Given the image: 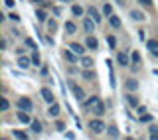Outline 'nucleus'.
Masks as SVG:
<instances>
[{"label": "nucleus", "instance_id": "f257e3e1", "mask_svg": "<svg viewBox=\"0 0 158 140\" xmlns=\"http://www.w3.org/2000/svg\"><path fill=\"white\" fill-rule=\"evenodd\" d=\"M89 130L95 132V134H101L103 130H107V126L101 118H93V121H89Z\"/></svg>", "mask_w": 158, "mask_h": 140}, {"label": "nucleus", "instance_id": "f03ea898", "mask_svg": "<svg viewBox=\"0 0 158 140\" xmlns=\"http://www.w3.org/2000/svg\"><path fill=\"white\" fill-rule=\"evenodd\" d=\"M16 107L24 109V111H30V113L34 111V103H32V99H28V97H20L16 101Z\"/></svg>", "mask_w": 158, "mask_h": 140}, {"label": "nucleus", "instance_id": "7ed1b4c3", "mask_svg": "<svg viewBox=\"0 0 158 140\" xmlns=\"http://www.w3.org/2000/svg\"><path fill=\"white\" fill-rule=\"evenodd\" d=\"M69 89H71V93H73V97L77 99V101H85V93H83V89L81 87H77L73 81H69Z\"/></svg>", "mask_w": 158, "mask_h": 140}, {"label": "nucleus", "instance_id": "20e7f679", "mask_svg": "<svg viewBox=\"0 0 158 140\" xmlns=\"http://www.w3.org/2000/svg\"><path fill=\"white\" fill-rule=\"evenodd\" d=\"M61 56H63V59H65V61H69V63H75L77 59H79V56H77L75 51H73L71 47H69V49H63Z\"/></svg>", "mask_w": 158, "mask_h": 140}, {"label": "nucleus", "instance_id": "39448f33", "mask_svg": "<svg viewBox=\"0 0 158 140\" xmlns=\"http://www.w3.org/2000/svg\"><path fill=\"white\" fill-rule=\"evenodd\" d=\"M30 111H24V109H18V121L22 122V124H30L32 122V117L28 114Z\"/></svg>", "mask_w": 158, "mask_h": 140}, {"label": "nucleus", "instance_id": "423d86ee", "mask_svg": "<svg viewBox=\"0 0 158 140\" xmlns=\"http://www.w3.org/2000/svg\"><path fill=\"white\" fill-rule=\"evenodd\" d=\"M117 59H118V65H121V67H128V65L132 63V59L128 57L125 51H121V53H118V56H117Z\"/></svg>", "mask_w": 158, "mask_h": 140}, {"label": "nucleus", "instance_id": "0eeeda50", "mask_svg": "<svg viewBox=\"0 0 158 140\" xmlns=\"http://www.w3.org/2000/svg\"><path fill=\"white\" fill-rule=\"evenodd\" d=\"M95 24H97V22H95V20H93L91 16H87L85 20H83V30H85V32H87V34H91V32H93V30H95Z\"/></svg>", "mask_w": 158, "mask_h": 140}, {"label": "nucleus", "instance_id": "6e6552de", "mask_svg": "<svg viewBox=\"0 0 158 140\" xmlns=\"http://www.w3.org/2000/svg\"><path fill=\"white\" fill-rule=\"evenodd\" d=\"M128 16H131L132 22H144V20H146V16L140 12V10H131V12H128Z\"/></svg>", "mask_w": 158, "mask_h": 140}, {"label": "nucleus", "instance_id": "1a4fd4ad", "mask_svg": "<svg viewBox=\"0 0 158 140\" xmlns=\"http://www.w3.org/2000/svg\"><path fill=\"white\" fill-rule=\"evenodd\" d=\"M93 113H95L97 117H103V114H105V103H103L101 99H97V103L93 105Z\"/></svg>", "mask_w": 158, "mask_h": 140}, {"label": "nucleus", "instance_id": "9d476101", "mask_svg": "<svg viewBox=\"0 0 158 140\" xmlns=\"http://www.w3.org/2000/svg\"><path fill=\"white\" fill-rule=\"evenodd\" d=\"M87 16H91L97 24H101V12H99L95 6H89V8H87Z\"/></svg>", "mask_w": 158, "mask_h": 140}, {"label": "nucleus", "instance_id": "9b49d317", "mask_svg": "<svg viewBox=\"0 0 158 140\" xmlns=\"http://www.w3.org/2000/svg\"><path fill=\"white\" fill-rule=\"evenodd\" d=\"M30 65H32V57L18 56V67H20V69H28Z\"/></svg>", "mask_w": 158, "mask_h": 140}, {"label": "nucleus", "instance_id": "f8f14e48", "mask_svg": "<svg viewBox=\"0 0 158 140\" xmlns=\"http://www.w3.org/2000/svg\"><path fill=\"white\" fill-rule=\"evenodd\" d=\"M85 46L91 49V51H97L99 49V42H97V38H93V36H87V39H85Z\"/></svg>", "mask_w": 158, "mask_h": 140}, {"label": "nucleus", "instance_id": "ddd939ff", "mask_svg": "<svg viewBox=\"0 0 158 140\" xmlns=\"http://www.w3.org/2000/svg\"><path fill=\"white\" fill-rule=\"evenodd\" d=\"M40 93H42V97H44V101H46L48 105H52L53 101H56V99H53V93H52V91H49V89H48V87H44V89H42V91H40Z\"/></svg>", "mask_w": 158, "mask_h": 140}, {"label": "nucleus", "instance_id": "4468645a", "mask_svg": "<svg viewBox=\"0 0 158 140\" xmlns=\"http://www.w3.org/2000/svg\"><path fill=\"white\" fill-rule=\"evenodd\" d=\"M69 47H71L73 51L77 53V56H83V53H85V47H87V46H83V43H77V42H71V43H69Z\"/></svg>", "mask_w": 158, "mask_h": 140}, {"label": "nucleus", "instance_id": "2eb2a0df", "mask_svg": "<svg viewBox=\"0 0 158 140\" xmlns=\"http://www.w3.org/2000/svg\"><path fill=\"white\" fill-rule=\"evenodd\" d=\"M146 47L152 56H158V39H148L146 42Z\"/></svg>", "mask_w": 158, "mask_h": 140}, {"label": "nucleus", "instance_id": "dca6fc26", "mask_svg": "<svg viewBox=\"0 0 158 140\" xmlns=\"http://www.w3.org/2000/svg\"><path fill=\"white\" fill-rule=\"evenodd\" d=\"M131 59H132V63H131V69H132V71H136V69H138V63H140V53H138V51H132Z\"/></svg>", "mask_w": 158, "mask_h": 140}, {"label": "nucleus", "instance_id": "f3484780", "mask_svg": "<svg viewBox=\"0 0 158 140\" xmlns=\"http://www.w3.org/2000/svg\"><path fill=\"white\" fill-rule=\"evenodd\" d=\"M59 111H61V109H59V105L52 103V105H49V109H48V114H49V117H53V118H56V117H59Z\"/></svg>", "mask_w": 158, "mask_h": 140}, {"label": "nucleus", "instance_id": "a211bd4d", "mask_svg": "<svg viewBox=\"0 0 158 140\" xmlns=\"http://www.w3.org/2000/svg\"><path fill=\"white\" fill-rule=\"evenodd\" d=\"M81 65L85 67V69H93V65H95V61H93V57H87V56H83V57H81Z\"/></svg>", "mask_w": 158, "mask_h": 140}, {"label": "nucleus", "instance_id": "6ab92c4d", "mask_svg": "<svg viewBox=\"0 0 158 140\" xmlns=\"http://www.w3.org/2000/svg\"><path fill=\"white\" fill-rule=\"evenodd\" d=\"M109 24H111L113 28H121V18L115 16V14H111V16H109Z\"/></svg>", "mask_w": 158, "mask_h": 140}, {"label": "nucleus", "instance_id": "aec40b11", "mask_svg": "<svg viewBox=\"0 0 158 140\" xmlns=\"http://www.w3.org/2000/svg\"><path fill=\"white\" fill-rule=\"evenodd\" d=\"M95 71H93V69H85V71H83V79H87V81H95Z\"/></svg>", "mask_w": 158, "mask_h": 140}, {"label": "nucleus", "instance_id": "412c9836", "mask_svg": "<svg viewBox=\"0 0 158 140\" xmlns=\"http://www.w3.org/2000/svg\"><path fill=\"white\" fill-rule=\"evenodd\" d=\"M127 89H128V91H136V89H138V81H136V79H127Z\"/></svg>", "mask_w": 158, "mask_h": 140}, {"label": "nucleus", "instance_id": "4be33fe9", "mask_svg": "<svg viewBox=\"0 0 158 140\" xmlns=\"http://www.w3.org/2000/svg\"><path fill=\"white\" fill-rule=\"evenodd\" d=\"M30 126H32V130L36 132V134H40V132H42V122H40V121H36V118H34V121L30 122Z\"/></svg>", "mask_w": 158, "mask_h": 140}, {"label": "nucleus", "instance_id": "5701e85b", "mask_svg": "<svg viewBox=\"0 0 158 140\" xmlns=\"http://www.w3.org/2000/svg\"><path fill=\"white\" fill-rule=\"evenodd\" d=\"M125 99H127V103L131 105V107H138V99H136V97H135V95H132V93H128Z\"/></svg>", "mask_w": 158, "mask_h": 140}, {"label": "nucleus", "instance_id": "b1692460", "mask_svg": "<svg viewBox=\"0 0 158 140\" xmlns=\"http://www.w3.org/2000/svg\"><path fill=\"white\" fill-rule=\"evenodd\" d=\"M107 136H109V138H118L117 126H109V128H107Z\"/></svg>", "mask_w": 158, "mask_h": 140}, {"label": "nucleus", "instance_id": "393cba45", "mask_svg": "<svg viewBox=\"0 0 158 140\" xmlns=\"http://www.w3.org/2000/svg\"><path fill=\"white\" fill-rule=\"evenodd\" d=\"M138 121H140V122H152V114L142 113V114H138Z\"/></svg>", "mask_w": 158, "mask_h": 140}, {"label": "nucleus", "instance_id": "a878e982", "mask_svg": "<svg viewBox=\"0 0 158 140\" xmlns=\"http://www.w3.org/2000/svg\"><path fill=\"white\" fill-rule=\"evenodd\" d=\"M71 12H73V16H83V8L79 6V4H73V6H71Z\"/></svg>", "mask_w": 158, "mask_h": 140}, {"label": "nucleus", "instance_id": "bb28decb", "mask_svg": "<svg viewBox=\"0 0 158 140\" xmlns=\"http://www.w3.org/2000/svg\"><path fill=\"white\" fill-rule=\"evenodd\" d=\"M65 32H67V34H75V32H77L75 24H73V22H65Z\"/></svg>", "mask_w": 158, "mask_h": 140}, {"label": "nucleus", "instance_id": "cd10ccee", "mask_svg": "<svg viewBox=\"0 0 158 140\" xmlns=\"http://www.w3.org/2000/svg\"><path fill=\"white\" fill-rule=\"evenodd\" d=\"M26 46H28V47H32V51H38V43L34 42L32 38H26Z\"/></svg>", "mask_w": 158, "mask_h": 140}, {"label": "nucleus", "instance_id": "c85d7f7f", "mask_svg": "<svg viewBox=\"0 0 158 140\" xmlns=\"http://www.w3.org/2000/svg\"><path fill=\"white\" fill-rule=\"evenodd\" d=\"M107 43H109V47H111V49H115L117 47V38L115 36H107Z\"/></svg>", "mask_w": 158, "mask_h": 140}, {"label": "nucleus", "instance_id": "c756f323", "mask_svg": "<svg viewBox=\"0 0 158 140\" xmlns=\"http://www.w3.org/2000/svg\"><path fill=\"white\" fill-rule=\"evenodd\" d=\"M12 136H14V138H20V140H26V138H28V134H26V132H22V130H14V132H12Z\"/></svg>", "mask_w": 158, "mask_h": 140}, {"label": "nucleus", "instance_id": "7c9ffc66", "mask_svg": "<svg viewBox=\"0 0 158 140\" xmlns=\"http://www.w3.org/2000/svg\"><path fill=\"white\" fill-rule=\"evenodd\" d=\"M10 109V103H8V99H0V111H4L6 113Z\"/></svg>", "mask_w": 158, "mask_h": 140}, {"label": "nucleus", "instance_id": "2f4dec72", "mask_svg": "<svg viewBox=\"0 0 158 140\" xmlns=\"http://www.w3.org/2000/svg\"><path fill=\"white\" fill-rule=\"evenodd\" d=\"M48 28H49V32H56V30H57V22L48 18Z\"/></svg>", "mask_w": 158, "mask_h": 140}, {"label": "nucleus", "instance_id": "473e14b6", "mask_svg": "<svg viewBox=\"0 0 158 140\" xmlns=\"http://www.w3.org/2000/svg\"><path fill=\"white\" fill-rule=\"evenodd\" d=\"M36 16H38L40 22H48V16H46V12H44V10H38V12H36Z\"/></svg>", "mask_w": 158, "mask_h": 140}, {"label": "nucleus", "instance_id": "72a5a7b5", "mask_svg": "<svg viewBox=\"0 0 158 140\" xmlns=\"http://www.w3.org/2000/svg\"><path fill=\"white\" fill-rule=\"evenodd\" d=\"M97 99H99V97H95V95H93V97H89L87 101H83V103H85V107H93V105L97 103Z\"/></svg>", "mask_w": 158, "mask_h": 140}, {"label": "nucleus", "instance_id": "f704fd0d", "mask_svg": "<svg viewBox=\"0 0 158 140\" xmlns=\"http://www.w3.org/2000/svg\"><path fill=\"white\" fill-rule=\"evenodd\" d=\"M103 14H105V16H111V14H113V6H111V4H105V6H103Z\"/></svg>", "mask_w": 158, "mask_h": 140}, {"label": "nucleus", "instance_id": "c9c22d12", "mask_svg": "<svg viewBox=\"0 0 158 140\" xmlns=\"http://www.w3.org/2000/svg\"><path fill=\"white\" fill-rule=\"evenodd\" d=\"M150 138H158V126H150Z\"/></svg>", "mask_w": 158, "mask_h": 140}, {"label": "nucleus", "instance_id": "e433bc0d", "mask_svg": "<svg viewBox=\"0 0 158 140\" xmlns=\"http://www.w3.org/2000/svg\"><path fill=\"white\" fill-rule=\"evenodd\" d=\"M32 63H34V65H40V56H38V51L32 53Z\"/></svg>", "mask_w": 158, "mask_h": 140}, {"label": "nucleus", "instance_id": "4c0bfd02", "mask_svg": "<svg viewBox=\"0 0 158 140\" xmlns=\"http://www.w3.org/2000/svg\"><path fill=\"white\" fill-rule=\"evenodd\" d=\"M56 128H57V130H59V132H63V130H65V122H61V121H57V122H56Z\"/></svg>", "mask_w": 158, "mask_h": 140}, {"label": "nucleus", "instance_id": "58836bf2", "mask_svg": "<svg viewBox=\"0 0 158 140\" xmlns=\"http://www.w3.org/2000/svg\"><path fill=\"white\" fill-rule=\"evenodd\" d=\"M138 2L142 4V6H146V8H150V6H154V4H152V0H138Z\"/></svg>", "mask_w": 158, "mask_h": 140}, {"label": "nucleus", "instance_id": "ea45409f", "mask_svg": "<svg viewBox=\"0 0 158 140\" xmlns=\"http://www.w3.org/2000/svg\"><path fill=\"white\" fill-rule=\"evenodd\" d=\"M10 20H12V22H20V16H18V14L16 12H12V14H10V16H8Z\"/></svg>", "mask_w": 158, "mask_h": 140}, {"label": "nucleus", "instance_id": "a19ab883", "mask_svg": "<svg viewBox=\"0 0 158 140\" xmlns=\"http://www.w3.org/2000/svg\"><path fill=\"white\" fill-rule=\"evenodd\" d=\"M4 4H6L8 8H14V6H16V2H14V0H4Z\"/></svg>", "mask_w": 158, "mask_h": 140}, {"label": "nucleus", "instance_id": "79ce46f5", "mask_svg": "<svg viewBox=\"0 0 158 140\" xmlns=\"http://www.w3.org/2000/svg\"><path fill=\"white\" fill-rule=\"evenodd\" d=\"M30 2H36V4H44L46 0H30Z\"/></svg>", "mask_w": 158, "mask_h": 140}, {"label": "nucleus", "instance_id": "37998d69", "mask_svg": "<svg viewBox=\"0 0 158 140\" xmlns=\"http://www.w3.org/2000/svg\"><path fill=\"white\" fill-rule=\"evenodd\" d=\"M61 2H71V0H61Z\"/></svg>", "mask_w": 158, "mask_h": 140}]
</instances>
